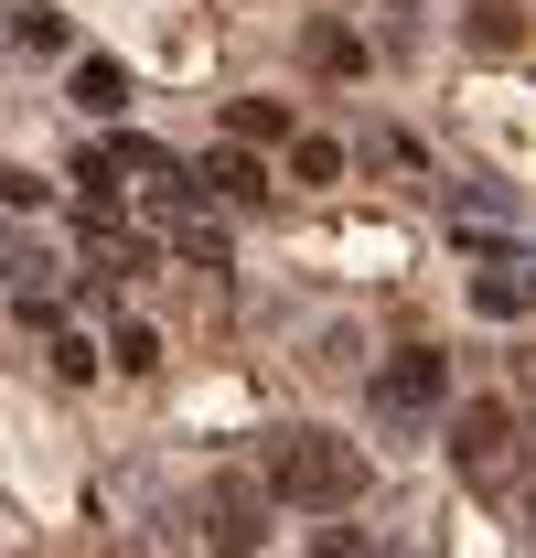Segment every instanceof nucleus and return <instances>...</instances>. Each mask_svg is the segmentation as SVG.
<instances>
[{
    "mask_svg": "<svg viewBox=\"0 0 536 558\" xmlns=\"http://www.w3.org/2000/svg\"><path fill=\"white\" fill-rule=\"evenodd\" d=\"M258 494L268 505H301V515H343V505L365 494V451L333 440V429H268Z\"/></svg>",
    "mask_w": 536,
    "mask_h": 558,
    "instance_id": "obj_1",
    "label": "nucleus"
},
{
    "mask_svg": "<svg viewBox=\"0 0 536 558\" xmlns=\"http://www.w3.org/2000/svg\"><path fill=\"white\" fill-rule=\"evenodd\" d=\"M451 462L472 494H515V398H462L451 409Z\"/></svg>",
    "mask_w": 536,
    "mask_h": 558,
    "instance_id": "obj_2",
    "label": "nucleus"
},
{
    "mask_svg": "<svg viewBox=\"0 0 536 558\" xmlns=\"http://www.w3.org/2000/svg\"><path fill=\"white\" fill-rule=\"evenodd\" d=\"M194 526H204V558H258L268 548V494L258 473H215L194 494Z\"/></svg>",
    "mask_w": 536,
    "mask_h": 558,
    "instance_id": "obj_3",
    "label": "nucleus"
},
{
    "mask_svg": "<svg viewBox=\"0 0 536 558\" xmlns=\"http://www.w3.org/2000/svg\"><path fill=\"white\" fill-rule=\"evenodd\" d=\"M440 387H451V354H440V344H398L387 365H376L365 398H376V418H429V409H440Z\"/></svg>",
    "mask_w": 536,
    "mask_h": 558,
    "instance_id": "obj_4",
    "label": "nucleus"
},
{
    "mask_svg": "<svg viewBox=\"0 0 536 558\" xmlns=\"http://www.w3.org/2000/svg\"><path fill=\"white\" fill-rule=\"evenodd\" d=\"M194 183H204V194H226V205H268V161H258V150H236V140H226V150H204Z\"/></svg>",
    "mask_w": 536,
    "mask_h": 558,
    "instance_id": "obj_5",
    "label": "nucleus"
},
{
    "mask_svg": "<svg viewBox=\"0 0 536 558\" xmlns=\"http://www.w3.org/2000/svg\"><path fill=\"white\" fill-rule=\"evenodd\" d=\"M75 108H86V119H119V108H130V65H119V54H75Z\"/></svg>",
    "mask_w": 536,
    "mask_h": 558,
    "instance_id": "obj_6",
    "label": "nucleus"
},
{
    "mask_svg": "<svg viewBox=\"0 0 536 558\" xmlns=\"http://www.w3.org/2000/svg\"><path fill=\"white\" fill-rule=\"evenodd\" d=\"M226 140H236V150H258V140H268V150H290L301 130H290L279 97H236V108H226Z\"/></svg>",
    "mask_w": 536,
    "mask_h": 558,
    "instance_id": "obj_7",
    "label": "nucleus"
},
{
    "mask_svg": "<svg viewBox=\"0 0 536 558\" xmlns=\"http://www.w3.org/2000/svg\"><path fill=\"white\" fill-rule=\"evenodd\" d=\"M301 65H312V75H354V65H365V44H354L343 22H312V33H301Z\"/></svg>",
    "mask_w": 536,
    "mask_h": 558,
    "instance_id": "obj_8",
    "label": "nucleus"
},
{
    "mask_svg": "<svg viewBox=\"0 0 536 558\" xmlns=\"http://www.w3.org/2000/svg\"><path fill=\"white\" fill-rule=\"evenodd\" d=\"M86 258H97V269H119V279L150 269V247H139V236H119V226H86Z\"/></svg>",
    "mask_w": 536,
    "mask_h": 558,
    "instance_id": "obj_9",
    "label": "nucleus"
},
{
    "mask_svg": "<svg viewBox=\"0 0 536 558\" xmlns=\"http://www.w3.org/2000/svg\"><path fill=\"white\" fill-rule=\"evenodd\" d=\"M290 183H343V150L333 140H290Z\"/></svg>",
    "mask_w": 536,
    "mask_h": 558,
    "instance_id": "obj_10",
    "label": "nucleus"
},
{
    "mask_svg": "<svg viewBox=\"0 0 536 558\" xmlns=\"http://www.w3.org/2000/svg\"><path fill=\"white\" fill-rule=\"evenodd\" d=\"M472 301H483L494 323H515V312H526V279H515V269H483V279H472Z\"/></svg>",
    "mask_w": 536,
    "mask_h": 558,
    "instance_id": "obj_11",
    "label": "nucleus"
},
{
    "mask_svg": "<svg viewBox=\"0 0 536 558\" xmlns=\"http://www.w3.org/2000/svg\"><path fill=\"white\" fill-rule=\"evenodd\" d=\"M108 365H130V376H150V365H161V344H150V323H119V333H108Z\"/></svg>",
    "mask_w": 536,
    "mask_h": 558,
    "instance_id": "obj_12",
    "label": "nucleus"
},
{
    "mask_svg": "<svg viewBox=\"0 0 536 558\" xmlns=\"http://www.w3.org/2000/svg\"><path fill=\"white\" fill-rule=\"evenodd\" d=\"M54 376H97V344L86 333H54Z\"/></svg>",
    "mask_w": 536,
    "mask_h": 558,
    "instance_id": "obj_13",
    "label": "nucleus"
},
{
    "mask_svg": "<svg viewBox=\"0 0 536 558\" xmlns=\"http://www.w3.org/2000/svg\"><path fill=\"white\" fill-rule=\"evenodd\" d=\"M312 558H376L365 537H312Z\"/></svg>",
    "mask_w": 536,
    "mask_h": 558,
    "instance_id": "obj_14",
    "label": "nucleus"
}]
</instances>
